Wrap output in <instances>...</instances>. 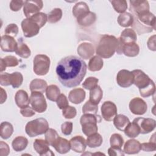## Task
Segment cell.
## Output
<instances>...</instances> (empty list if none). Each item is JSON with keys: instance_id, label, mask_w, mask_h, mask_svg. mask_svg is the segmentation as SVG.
Returning a JSON list of instances; mask_svg holds the SVG:
<instances>
[{"instance_id": "cell-10", "label": "cell", "mask_w": 156, "mask_h": 156, "mask_svg": "<svg viewBox=\"0 0 156 156\" xmlns=\"http://www.w3.org/2000/svg\"><path fill=\"white\" fill-rule=\"evenodd\" d=\"M133 76V83L139 90L148 86L152 81L149 77L140 69H134L132 71Z\"/></svg>"}, {"instance_id": "cell-11", "label": "cell", "mask_w": 156, "mask_h": 156, "mask_svg": "<svg viewBox=\"0 0 156 156\" xmlns=\"http://www.w3.org/2000/svg\"><path fill=\"white\" fill-rule=\"evenodd\" d=\"M129 109L130 112L136 115H144L147 109L146 102L140 98H133L129 102Z\"/></svg>"}, {"instance_id": "cell-61", "label": "cell", "mask_w": 156, "mask_h": 156, "mask_svg": "<svg viewBox=\"0 0 156 156\" xmlns=\"http://www.w3.org/2000/svg\"><path fill=\"white\" fill-rule=\"evenodd\" d=\"M1 104H2L7 99V93L6 91L1 87Z\"/></svg>"}, {"instance_id": "cell-50", "label": "cell", "mask_w": 156, "mask_h": 156, "mask_svg": "<svg viewBox=\"0 0 156 156\" xmlns=\"http://www.w3.org/2000/svg\"><path fill=\"white\" fill-rule=\"evenodd\" d=\"M6 67H14L19 64V60L16 57L13 55H7L2 58Z\"/></svg>"}, {"instance_id": "cell-28", "label": "cell", "mask_w": 156, "mask_h": 156, "mask_svg": "<svg viewBox=\"0 0 156 156\" xmlns=\"http://www.w3.org/2000/svg\"><path fill=\"white\" fill-rule=\"evenodd\" d=\"M90 12L89 7L87 3L85 2H79L76 3L73 8L72 13L74 17L76 18H79L80 16L86 14Z\"/></svg>"}, {"instance_id": "cell-31", "label": "cell", "mask_w": 156, "mask_h": 156, "mask_svg": "<svg viewBox=\"0 0 156 156\" xmlns=\"http://www.w3.org/2000/svg\"><path fill=\"white\" fill-rule=\"evenodd\" d=\"M13 132V127L11 123L7 121L2 122L0 125V135L2 139L10 138Z\"/></svg>"}, {"instance_id": "cell-23", "label": "cell", "mask_w": 156, "mask_h": 156, "mask_svg": "<svg viewBox=\"0 0 156 156\" xmlns=\"http://www.w3.org/2000/svg\"><path fill=\"white\" fill-rule=\"evenodd\" d=\"M119 40L124 44L135 42L137 40L136 34L132 29H125L121 34Z\"/></svg>"}, {"instance_id": "cell-49", "label": "cell", "mask_w": 156, "mask_h": 156, "mask_svg": "<svg viewBox=\"0 0 156 156\" xmlns=\"http://www.w3.org/2000/svg\"><path fill=\"white\" fill-rule=\"evenodd\" d=\"M77 114V111L75 107L72 106H67L62 110V115L66 119H73Z\"/></svg>"}, {"instance_id": "cell-15", "label": "cell", "mask_w": 156, "mask_h": 156, "mask_svg": "<svg viewBox=\"0 0 156 156\" xmlns=\"http://www.w3.org/2000/svg\"><path fill=\"white\" fill-rule=\"evenodd\" d=\"M49 146L46 140L42 139H36L33 144L35 151L41 156L54 155V154L49 149Z\"/></svg>"}, {"instance_id": "cell-60", "label": "cell", "mask_w": 156, "mask_h": 156, "mask_svg": "<svg viewBox=\"0 0 156 156\" xmlns=\"http://www.w3.org/2000/svg\"><path fill=\"white\" fill-rule=\"evenodd\" d=\"M155 35H154L149 37V38L147 40V46L148 48L152 51H156V45H155Z\"/></svg>"}, {"instance_id": "cell-17", "label": "cell", "mask_w": 156, "mask_h": 156, "mask_svg": "<svg viewBox=\"0 0 156 156\" xmlns=\"http://www.w3.org/2000/svg\"><path fill=\"white\" fill-rule=\"evenodd\" d=\"M77 52L79 55L83 59L91 58L94 54V49L92 44L84 42L79 45Z\"/></svg>"}, {"instance_id": "cell-26", "label": "cell", "mask_w": 156, "mask_h": 156, "mask_svg": "<svg viewBox=\"0 0 156 156\" xmlns=\"http://www.w3.org/2000/svg\"><path fill=\"white\" fill-rule=\"evenodd\" d=\"M29 87L31 92L37 91L43 93L46 91L48 87V84L47 82L43 79H35L30 82Z\"/></svg>"}, {"instance_id": "cell-6", "label": "cell", "mask_w": 156, "mask_h": 156, "mask_svg": "<svg viewBox=\"0 0 156 156\" xmlns=\"http://www.w3.org/2000/svg\"><path fill=\"white\" fill-rule=\"evenodd\" d=\"M30 104L32 108L38 113H43L47 108V103L43 93L33 91L30 96Z\"/></svg>"}, {"instance_id": "cell-44", "label": "cell", "mask_w": 156, "mask_h": 156, "mask_svg": "<svg viewBox=\"0 0 156 156\" xmlns=\"http://www.w3.org/2000/svg\"><path fill=\"white\" fill-rule=\"evenodd\" d=\"M110 143L112 147L121 148L124 144V139L119 133H113L110 138Z\"/></svg>"}, {"instance_id": "cell-21", "label": "cell", "mask_w": 156, "mask_h": 156, "mask_svg": "<svg viewBox=\"0 0 156 156\" xmlns=\"http://www.w3.org/2000/svg\"><path fill=\"white\" fill-rule=\"evenodd\" d=\"M141 151V143L135 140L131 139L127 140L124 146L123 151L127 154H136Z\"/></svg>"}, {"instance_id": "cell-16", "label": "cell", "mask_w": 156, "mask_h": 156, "mask_svg": "<svg viewBox=\"0 0 156 156\" xmlns=\"http://www.w3.org/2000/svg\"><path fill=\"white\" fill-rule=\"evenodd\" d=\"M18 46V43L13 37L7 35H4L1 37V48L4 52H14L16 51Z\"/></svg>"}, {"instance_id": "cell-22", "label": "cell", "mask_w": 156, "mask_h": 156, "mask_svg": "<svg viewBox=\"0 0 156 156\" xmlns=\"http://www.w3.org/2000/svg\"><path fill=\"white\" fill-rule=\"evenodd\" d=\"M15 101L17 106L20 108L26 107L30 104V98L28 94L23 90H20L16 93Z\"/></svg>"}, {"instance_id": "cell-58", "label": "cell", "mask_w": 156, "mask_h": 156, "mask_svg": "<svg viewBox=\"0 0 156 156\" xmlns=\"http://www.w3.org/2000/svg\"><path fill=\"white\" fill-rule=\"evenodd\" d=\"M10 153V147L9 145L2 141L0 142V155L1 156H7Z\"/></svg>"}, {"instance_id": "cell-14", "label": "cell", "mask_w": 156, "mask_h": 156, "mask_svg": "<svg viewBox=\"0 0 156 156\" xmlns=\"http://www.w3.org/2000/svg\"><path fill=\"white\" fill-rule=\"evenodd\" d=\"M130 10L133 14L138 15L145 12L149 11V4L147 1L144 0H130Z\"/></svg>"}, {"instance_id": "cell-8", "label": "cell", "mask_w": 156, "mask_h": 156, "mask_svg": "<svg viewBox=\"0 0 156 156\" xmlns=\"http://www.w3.org/2000/svg\"><path fill=\"white\" fill-rule=\"evenodd\" d=\"M21 28L25 37L30 38L37 35L40 31V26L30 18H26L21 22Z\"/></svg>"}, {"instance_id": "cell-43", "label": "cell", "mask_w": 156, "mask_h": 156, "mask_svg": "<svg viewBox=\"0 0 156 156\" xmlns=\"http://www.w3.org/2000/svg\"><path fill=\"white\" fill-rule=\"evenodd\" d=\"M98 110V106L93 104L90 100L87 101L82 107V112L84 114L90 113L96 115Z\"/></svg>"}, {"instance_id": "cell-19", "label": "cell", "mask_w": 156, "mask_h": 156, "mask_svg": "<svg viewBox=\"0 0 156 156\" xmlns=\"http://www.w3.org/2000/svg\"><path fill=\"white\" fill-rule=\"evenodd\" d=\"M52 146L55 149L57 152L61 154H66L71 149L69 141L67 140L65 138H62L60 136L54 141Z\"/></svg>"}, {"instance_id": "cell-33", "label": "cell", "mask_w": 156, "mask_h": 156, "mask_svg": "<svg viewBox=\"0 0 156 156\" xmlns=\"http://www.w3.org/2000/svg\"><path fill=\"white\" fill-rule=\"evenodd\" d=\"M103 142V138L102 136L97 133H95L90 136L87 137L86 140L87 145L91 148H95L97 147H99Z\"/></svg>"}, {"instance_id": "cell-36", "label": "cell", "mask_w": 156, "mask_h": 156, "mask_svg": "<svg viewBox=\"0 0 156 156\" xmlns=\"http://www.w3.org/2000/svg\"><path fill=\"white\" fill-rule=\"evenodd\" d=\"M23 82V76L20 72H14L9 75V83L13 88L20 87Z\"/></svg>"}, {"instance_id": "cell-42", "label": "cell", "mask_w": 156, "mask_h": 156, "mask_svg": "<svg viewBox=\"0 0 156 156\" xmlns=\"http://www.w3.org/2000/svg\"><path fill=\"white\" fill-rule=\"evenodd\" d=\"M29 18L34 21L40 26V28L44 26L46 23L48 21V15L43 12H39Z\"/></svg>"}, {"instance_id": "cell-45", "label": "cell", "mask_w": 156, "mask_h": 156, "mask_svg": "<svg viewBox=\"0 0 156 156\" xmlns=\"http://www.w3.org/2000/svg\"><path fill=\"white\" fill-rule=\"evenodd\" d=\"M101 119L99 116H97L96 115L94 114H90V113H86L82 115L80 119V124H82L85 122H101Z\"/></svg>"}, {"instance_id": "cell-3", "label": "cell", "mask_w": 156, "mask_h": 156, "mask_svg": "<svg viewBox=\"0 0 156 156\" xmlns=\"http://www.w3.org/2000/svg\"><path fill=\"white\" fill-rule=\"evenodd\" d=\"M118 40L113 35H104L99 41L96 49L97 55L101 58H109L112 57L118 48Z\"/></svg>"}, {"instance_id": "cell-56", "label": "cell", "mask_w": 156, "mask_h": 156, "mask_svg": "<svg viewBox=\"0 0 156 156\" xmlns=\"http://www.w3.org/2000/svg\"><path fill=\"white\" fill-rule=\"evenodd\" d=\"M108 154L110 156H123L124 152L121 148L111 146L108 149Z\"/></svg>"}, {"instance_id": "cell-2", "label": "cell", "mask_w": 156, "mask_h": 156, "mask_svg": "<svg viewBox=\"0 0 156 156\" xmlns=\"http://www.w3.org/2000/svg\"><path fill=\"white\" fill-rule=\"evenodd\" d=\"M132 29L138 34L152 32L155 30V16L151 12H145L138 15H133Z\"/></svg>"}, {"instance_id": "cell-51", "label": "cell", "mask_w": 156, "mask_h": 156, "mask_svg": "<svg viewBox=\"0 0 156 156\" xmlns=\"http://www.w3.org/2000/svg\"><path fill=\"white\" fill-rule=\"evenodd\" d=\"M18 31H19V30H18V27L17 26V25L16 24L12 23V24H8L6 26L4 32L5 34V35H9L12 37H15L17 35Z\"/></svg>"}, {"instance_id": "cell-48", "label": "cell", "mask_w": 156, "mask_h": 156, "mask_svg": "<svg viewBox=\"0 0 156 156\" xmlns=\"http://www.w3.org/2000/svg\"><path fill=\"white\" fill-rule=\"evenodd\" d=\"M140 95L143 98H148L152 94H154L155 91V85L154 81L152 80V82L147 86L146 88L139 90Z\"/></svg>"}, {"instance_id": "cell-57", "label": "cell", "mask_w": 156, "mask_h": 156, "mask_svg": "<svg viewBox=\"0 0 156 156\" xmlns=\"http://www.w3.org/2000/svg\"><path fill=\"white\" fill-rule=\"evenodd\" d=\"M35 111L32 108V107L30 106H27L26 107L22 108L20 110L21 114L24 117H31L34 116L35 113Z\"/></svg>"}, {"instance_id": "cell-54", "label": "cell", "mask_w": 156, "mask_h": 156, "mask_svg": "<svg viewBox=\"0 0 156 156\" xmlns=\"http://www.w3.org/2000/svg\"><path fill=\"white\" fill-rule=\"evenodd\" d=\"M61 130L65 135H69L73 130V123L69 121L63 122L61 126Z\"/></svg>"}, {"instance_id": "cell-38", "label": "cell", "mask_w": 156, "mask_h": 156, "mask_svg": "<svg viewBox=\"0 0 156 156\" xmlns=\"http://www.w3.org/2000/svg\"><path fill=\"white\" fill-rule=\"evenodd\" d=\"M125 135L129 138H135L140 133V129L134 122H130L124 129Z\"/></svg>"}, {"instance_id": "cell-47", "label": "cell", "mask_w": 156, "mask_h": 156, "mask_svg": "<svg viewBox=\"0 0 156 156\" xmlns=\"http://www.w3.org/2000/svg\"><path fill=\"white\" fill-rule=\"evenodd\" d=\"M99 79L95 77H88L82 83V87L86 90H91L98 86Z\"/></svg>"}, {"instance_id": "cell-9", "label": "cell", "mask_w": 156, "mask_h": 156, "mask_svg": "<svg viewBox=\"0 0 156 156\" xmlns=\"http://www.w3.org/2000/svg\"><path fill=\"white\" fill-rule=\"evenodd\" d=\"M133 122L138 126L140 133L146 134L153 131L156 127V121L152 118H136L133 119Z\"/></svg>"}, {"instance_id": "cell-55", "label": "cell", "mask_w": 156, "mask_h": 156, "mask_svg": "<svg viewBox=\"0 0 156 156\" xmlns=\"http://www.w3.org/2000/svg\"><path fill=\"white\" fill-rule=\"evenodd\" d=\"M24 1L12 0L10 2V9L13 12H17L20 10L23 5H24Z\"/></svg>"}, {"instance_id": "cell-5", "label": "cell", "mask_w": 156, "mask_h": 156, "mask_svg": "<svg viewBox=\"0 0 156 156\" xmlns=\"http://www.w3.org/2000/svg\"><path fill=\"white\" fill-rule=\"evenodd\" d=\"M50 58L44 54H38L35 55L33 60V70L38 76L46 75L50 68Z\"/></svg>"}, {"instance_id": "cell-59", "label": "cell", "mask_w": 156, "mask_h": 156, "mask_svg": "<svg viewBox=\"0 0 156 156\" xmlns=\"http://www.w3.org/2000/svg\"><path fill=\"white\" fill-rule=\"evenodd\" d=\"M9 75L8 73H1L0 75V84L2 86H8L10 85L9 83Z\"/></svg>"}, {"instance_id": "cell-13", "label": "cell", "mask_w": 156, "mask_h": 156, "mask_svg": "<svg viewBox=\"0 0 156 156\" xmlns=\"http://www.w3.org/2000/svg\"><path fill=\"white\" fill-rule=\"evenodd\" d=\"M116 82L122 88L129 87L133 83V74L129 70L121 69L117 74Z\"/></svg>"}, {"instance_id": "cell-53", "label": "cell", "mask_w": 156, "mask_h": 156, "mask_svg": "<svg viewBox=\"0 0 156 156\" xmlns=\"http://www.w3.org/2000/svg\"><path fill=\"white\" fill-rule=\"evenodd\" d=\"M141 150L145 152H154L156 150V143L154 141H149L147 143L141 144Z\"/></svg>"}, {"instance_id": "cell-39", "label": "cell", "mask_w": 156, "mask_h": 156, "mask_svg": "<svg viewBox=\"0 0 156 156\" xmlns=\"http://www.w3.org/2000/svg\"><path fill=\"white\" fill-rule=\"evenodd\" d=\"M82 130L83 133L87 136H90L95 133H97L98 130V128L97 126V123L89 122H85L82 124Z\"/></svg>"}, {"instance_id": "cell-27", "label": "cell", "mask_w": 156, "mask_h": 156, "mask_svg": "<svg viewBox=\"0 0 156 156\" xmlns=\"http://www.w3.org/2000/svg\"><path fill=\"white\" fill-rule=\"evenodd\" d=\"M28 140L23 136H18L15 138L12 143L13 149L16 152H20L24 150L28 144Z\"/></svg>"}, {"instance_id": "cell-35", "label": "cell", "mask_w": 156, "mask_h": 156, "mask_svg": "<svg viewBox=\"0 0 156 156\" xmlns=\"http://www.w3.org/2000/svg\"><path fill=\"white\" fill-rule=\"evenodd\" d=\"M60 94V90L57 85H50L48 86L46 90V96L49 101H56Z\"/></svg>"}, {"instance_id": "cell-32", "label": "cell", "mask_w": 156, "mask_h": 156, "mask_svg": "<svg viewBox=\"0 0 156 156\" xmlns=\"http://www.w3.org/2000/svg\"><path fill=\"white\" fill-rule=\"evenodd\" d=\"M117 21L120 26L124 27H129L133 24V16L129 12H124L118 16Z\"/></svg>"}, {"instance_id": "cell-41", "label": "cell", "mask_w": 156, "mask_h": 156, "mask_svg": "<svg viewBox=\"0 0 156 156\" xmlns=\"http://www.w3.org/2000/svg\"><path fill=\"white\" fill-rule=\"evenodd\" d=\"M114 10L121 13H123L126 12L127 9V2L125 0H114L110 1Z\"/></svg>"}, {"instance_id": "cell-30", "label": "cell", "mask_w": 156, "mask_h": 156, "mask_svg": "<svg viewBox=\"0 0 156 156\" xmlns=\"http://www.w3.org/2000/svg\"><path fill=\"white\" fill-rule=\"evenodd\" d=\"M104 65V61L101 57L98 55L93 56L88 62V69L91 71H100Z\"/></svg>"}, {"instance_id": "cell-1", "label": "cell", "mask_w": 156, "mask_h": 156, "mask_svg": "<svg viewBox=\"0 0 156 156\" xmlns=\"http://www.w3.org/2000/svg\"><path fill=\"white\" fill-rule=\"evenodd\" d=\"M87 64L80 58L69 55L59 61L56 67L58 80L68 88L80 85L87 73Z\"/></svg>"}, {"instance_id": "cell-12", "label": "cell", "mask_w": 156, "mask_h": 156, "mask_svg": "<svg viewBox=\"0 0 156 156\" xmlns=\"http://www.w3.org/2000/svg\"><path fill=\"white\" fill-rule=\"evenodd\" d=\"M102 118L107 121H112L117 115L116 105L112 101H105L101 106Z\"/></svg>"}, {"instance_id": "cell-46", "label": "cell", "mask_w": 156, "mask_h": 156, "mask_svg": "<svg viewBox=\"0 0 156 156\" xmlns=\"http://www.w3.org/2000/svg\"><path fill=\"white\" fill-rule=\"evenodd\" d=\"M58 136L59 135L57 131L51 128H49L45 133V140L51 146Z\"/></svg>"}, {"instance_id": "cell-37", "label": "cell", "mask_w": 156, "mask_h": 156, "mask_svg": "<svg viewBox=\"0 0 156 156\" xmlns=\"http://www.w3.org/2000/svg\"><path fill=\"white\" fill-rule=\"evenodd\" d=\"M15 53L20 57L27 58L31 55V51L29 46L23 41H19Z\"/></svg>"}, {"instance_id": "cell-18", "label": "cell", "mask_w": 156, "mask_h": 156, "mask_svg": "<svg viewBox=\"0 0 156 156\" xmlns=\"http://www.w3.org/2000/svg\"><path fill=\"white\" fill-rule=\"evenodd\" d=\"M71 149L76 153H82L85 152L87 147L85 139L80 136H75L69 140Z\"/></svg>"}, {"instance_id": "cell-40", "label": "cell", "mask_w": 156, "mask_h": 156, "mask_svg": "<svg viewBox=\"0 0 156 156\" xmlns=\"http://www.w3.org/2000/svg\"><path fill=\"white\" fill-rule=\"evenodd\" d=\"M62 10L60 8L52 9L48 14V21L50 23H55L60 21L62 17Z\"/></svg>"}, {"instance_id": "cell-29", "label": "cell", "mask_w": 156, "mask_h": 156, "mask_svg": "<svg viewBox=\"0 0 156 156\" xmlns=\"http://www.w3.org/2000/svg\"><path fill=\"white\" fill-rule=\"evenodd\" d=\"M129 119L122 114L116 115L113 119V124L115 127L121 131H124L127 126L130 123Z\"/></svg>"}, {"instance_id": "cell-34", "label": "cell", "mask_w": 156, "mask_h": 156, "mask_svg": "<svg viewBox=\"0 0 156 156\" xmlns=\"http://www.w3.org/2000/svg\"><path fill=\"white\" fill-rule=\"evenodd\" d=\"M103 96V91L101 87L98 85L90 91V101L94 104L98 105Z\"/></svg>"}, {"instance_id": "cell-4", "label": "cell", "mask_w": 156, "mask_h": 156, "mask_svg": "<svg viewBox=\"0 0 156 156\" xmlns=\"http://www.w3.org/2000/svg\"><path fill=\"white\" fill-rule=\"evenodd\" d=\"M49 129L48 121L43 118H39L29 121L25 127L26 133L30 137H34L46 133Z\"/></svg>"}, {"instance_id": "cell-20", "label": "cell", "mask_w": 156, "mask_h": 156, "mask_svg": "<svg viewBox=\"0 0 156 156\" xmlns=\"http://www.w3.org/2000/svg\"><path fill=\"white\" fill-rule=\"evenodd\" d=\"M85 91L81 88H76L70 91L68 99L69 101L75 104L82 102L85 98Z\"/></svg>"}, {"instance_id": "cell-52", "label": "cell", "mask_w": 156, "mask_h": 156, "mask_svg": "<svg viewBox=\"0 0 156 156\" xmlns=\"http://www.w3.org/2000/svg\"><path fill=\"white\" fill-rule=\"evenodd\" d=\"M56 102L58 107L61 110H63V108L69 105V102L67 98L64 94H60L59 95L56 101Z\"/></svg>"}, {"instance_id": "cell-7", "label": "cell", "mask_w": 156, "mask_h": 156, "mask_svg": "<svg viewBox=\"0 0 156 156\" xmlns=\"http://www.w3.org/2000/svg\"><path fill=\"white\" fill-rule=\"evenodd\" d=\"M43 2L41 0L25 1L23 5V12L27 18L38 13L42 9Z\"/></svg>"}, {"instance_id": "cell-24", "label": "cell", "mask_w": 156, "mask_h": 156, "mask_svg": "<svg viewBox=\"0 0 156 156\" xmlns=\"http://www.w3.org/2000/svg\"><path fill=\"white\" fill-rule=\"evenodd\" d=\"M139 52L140 47L135 42L126 43L123 45L122 54L126 56L133 57L138 55Z\"/></svg>"}, {"instance_id": "cell-25", "label": "cell", "mask_w": 156, "mask_h": 156, "mask_svg": "<svg viewBox=\"0 0 156 156\" xmlns=\"http://www.w3.org/2000/svg\"><path fill=\"white\" fill-rule=\"evenodd\" d=\"M96 20V15L92 12H89L86 14L77 18V23L83 27H88L92 25Z\"/></svg>"}]
</instances>
